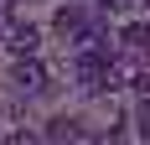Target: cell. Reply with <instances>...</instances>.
Masks as SVG:
<instances>
[{
    "label": "cell",
    "instance_id": "5b68a950",
    "mask_svg": "<svg viewBox=\"0 0 150 145\" xmlns=\"http://www.w3.org/2000/svg\"><path fill=\"white\" fill-rule=\"evenodd\" d=\"M124 42H129V47H145V42H150V26H129V31H124Z\"/></svg>",
    "mask_w": 150,
    "mask_h": 145
},
{
    "label": "cell",
    "instance_id": "7a4b0ae2",
    "mask_svg": "<svg viewBox=\"0 0 150 145\" xmlns=\"http://www.w3.org/2000/svg\"><path fill=\"white\" fill-rule=\"evenodd\" d=\"M16 52V57H26V52H36V47H42V31L36 26H11V42H5Z\"/></svg>",
    "mask_w": 150,
    "mask_h": 145
},
{
    "label": "cell",
    "instance_id": "6da1fadb",
    "mask_svg": "<svg viewBox=\"0 0 150 145\" xmlns=\"http://www.w3.org/2000/svg\"><path fill=\"white\" fill-rule=\"evenodd\" d=\"M11 83L21 88V93H42V88H47V68L36 62V52L16 57V72H11Z\"/></svg>",
    "mask_w": 150,
    "mask_h": 145
},
{
    "label": "cell",
    "instance_id": "ba28073f",
    "mask_svg": "<svg viewBox=\"0 0 150 145\" xmlns=\"http://www.w3.org/2000/svg\"><path fill=\"white\" fill-rule=\"evenodd\" d=\"M0 31H5V0H0Z\"/></svg>",
    "mask_w": 150,
    "mask_h": 145
},
{
    "label": "cell",
    "instance_id": "277c9868",
    "mask_svg": "<svg viewBox=\"0 0 150 145\" xmlns=\"http://www.w3.org/2000/svg\"><path fill=\"white\" fill-rule=\"evenodd\" d=\"M47 135H52V140H83V130H78L73 119H52V130H47Z\"/></svg>",
    "mask_w": 150,
    "mask_h": 145
},
{
    "label": "cell",
    "instance_id": "52a82bcc",
    "mask_svg": "<svg viewBox=\"0 0 150 145\" xmlns=\"http://www.w3.org/2000/svg\"><path fill=\"white\" fill-rule=\"evenodd\" d=\"M135 88H140V93H150V62H145V68H135Z\"/></svg>",
    "mask_w": 150,
    "mask_h": 145
},
{
    "label": "cell",
    "instance_id": "8992f818",
    "mask_svg": "<svg viewBox=\"0 0 150 145\" xmlns=\"http://www.w3.org/2000/svg\"><path fill=\"white\" fill-rule=\"evenodd\" d=\"M135 124H140V135L150 140V93H145V104H140V114H135Z\"/></svg>",
    "mask_w": 150,
    "mask_h": 145
},
{
    "label": "cell",
    "instance_id": "3957f363",
    "mask_svg": "<svg viewBox=\"0 0 150 145\" xmlns=\"http://www.w3.org/2000/svg\"><path fill=\"white\" fill-rule=\"evenodd\" d=\"M83 26H88V16L78 11V5H62V11H57V31H62V36H78Z\"/></svg>",
    "mask_w": 150,
    "mask_h": 145
}]
</instances>
